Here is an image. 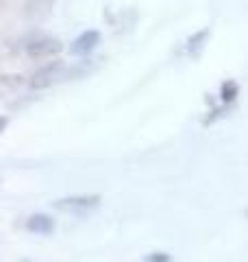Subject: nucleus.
<instances>
[{"mask_svg": "<svg viewBox=\"0 0 248 262\" xmlns=\"http://www.w3.org/2000/svg\"><path fill=\"white\" fill-rule=\"evenodd\" d=\"M74 79H79L77 66H68L61 59H55V61H48L46 66H41V68H37L33 72L29 85L33 90H46L51 85L63 83V81H74Z\"/></svg>", "mask_w": 248, "mask_h": 262, "instance_id": "nucleus-1", "label": "nucleus"}, {"mask_svg": "<svg viewBox=\"0 0 248 262\" xmlns=\"http://www.w3.org/2000/svg\"><path fill=\"white\" fill-rule=\"evenodd\" d=\"M20 48L31 59H48V57L59 55L63 51V44L59 37H53L48 33L31 31L29 35H24L20 39Z\"/></svg>", "mask_w": 248, "mask_h": 262, "instance_id": "nucleus-2", "label": "nucleus"}, {"mask_svg": "<svg viewBox=\"0 0 248 262\" xmlns=\"http://www.w3.org/2000/svg\"><path fill=\"white\" fill-rule=\"evenodd\" d=\"M103 196L101 194H74V196H63V199L55 201V210L65 212V214L74 216H89L101 208Z\"/></svg>", "mask_w": 248, "mask_h": 262, "instance_id": "nucleus-3", "label": "nucleus"}, {"mask_svg": "<svg viewBox=\"0 0 248 262\" xmlns=\"http://www.w3.org/2000/svg\"><path fill=\"white\" fill-rule=\"evenodd\" d=\"M98 44H101V31L87 29L70 44V55L72 57H87L96 51Z\"/></svg>", "mask_w": 248, "mask_h": 262, "instance_id": "nucleus-4", "label": "nucleus"}, {"mask_svg": "<svg viewBox=\"0 0 248 262\" xmlns=\"http://www.w3.org/2000/svg\"><path fill=\"white\" fill-rule=\"evenodd\" d=\"M55 219L48 216V214H41V212H37V214H31L27 219V229L31 234H37V236H51L55 232Z\"/></svg>", "mask_w": 248, "mask_h": 262, "instance_id": "nucleus-5", "label": "nucleus"}, {"mask_svg": "<svg viewBox=\"0 0 248 262\" xmlns=\"http://www.w3.org/2000/svg\"><path fill=\"white\" fill-rule=\"evenodd\" d=\"M209 35H211V29L205 27V29H201V31H196L192 37H187V42H185V53H187V57H192V59H198V57L203 55V51H205V44L209 42Z\"/></svg>", "mask_w": 248, "mask_h": 262, "instance_id": "nucleus-6", "label": "nucleus"}, {"mask_svg": "<svg viewBox=\"0 0 248 262\" xmlns=\"http://www.w3.org/2000/svg\"><path fill=\"white\" fill-rule=\"evenodd\" d=\"M55 0H24V15L29 20H41L53 11Z\"/></svg>", "mask_w": 248, "mask_h": 262, "instance_id": "nucleus-7", "label": "nucleus"}, {"mask_svg": "<svg viewBox=\"0 0 248 262\" xmlns=\"http://www.w3.org/2000/svg\"><path fill=\"white\" fill-rule=\"evenodd\" d=\"M220 103H225V105H233L235 103V98L239 96V83L233 79H227L225 83L220 85Z\"/></svg>", "mask_w": 248, "mask_h": 262, "instance_id": "nucleus-8", "label": "nucleus"}, {"mask_svg": "<svg viewBox=\"0 0 248 262\" xmlns=\"http://www.w3.org/2000/svg\"><path fill=\"white\" fill-rule=\"evenodd\" d=\"M142 262H172V256L168 251H153V253H148Z\"/></svg>", "mask_w": 248, "mask_h": 262, "instance_id": "nucleus-9", "label": "nucleus"}, {"mask_svg": "<svg viewBox=\"0 0 248 262\" xmlns=\"http://www.w3.org/2000/svg\"><path fill=\"white\" fill-rule=\"evenodd\" d=\"M246 216H248V210H246Z\"/></svg>", "mask_w": 248, "mask_h": 262, "instance_id": "nucleus-10", "label": "nucleus"}]
</instances>
